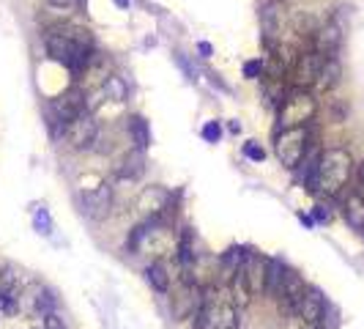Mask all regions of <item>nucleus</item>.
<instances>
[{
    "label": "nucleus",
    "instance_id": "obj_4",
    "mask_svg": "<svg viewBox=\"0 0 364 329\" xmlns=\"http://www.w3.org/2000/svg\"><path fill=\"white\" fill-rule=\"evenodd\" d=\"M310 129L307 127H299V129H288V132H279L274 138V151H276V159L282 162V168L288 170H296L301 165V159L307 157L310 151Z\"/></svg>",
    "mask_w": 364,
    "mask_h": 329
},
{
    "label": "nucleus",
    "instance_id": "obj_10",
    "mask_svg": "<svg viewBox=\"0 0 364 329\" xmlns=\"http://www.w3.org/2000/svg\"><path fill=\"white\" fill-rule=\"evenodd\" d=\"M260 28H263V45H279L282 28H285L282 0H263L260 3Z\"/></svg>",
    "mask_w": 364,
    "mask_h": 329
},
{
    "label": "nucleus",
    "instance_id": "obj_28",
    "mask_svg": "<svg viewBox=\"0 0 364 329\" xmlns=\"http://www.w3.org/2000/svg\"><path fill=\"white\" fill-rule=\"evenodd\" d=\"M203 141L208 143H220V138H222V127H220V121H208L206 127H203Z\"/></svg>",
    "mask_w": 364,
    "mask_h": 329
},
{
    "label": "nucleus",
    "instance_id": "obj_7",
    "mask_svg": "<svg viewBox=\"0 0 364 329\" xmlns=\"http://www.w3.org/2000/svg\"><path fill=\"white\" fill-rule=\"evenodd\" d=\"M63 138L77 151L91 148L93 143H96V138H99V124H96V118L91 115V110L83 113V115H77L74 121H69L66 129H63Z\"/></svg>",
    "mask_w": 364,
    "mask_h": 329
},
{
    "label": "nucleus",
    "instance_id": "obj_13",
    "mask_svg": "<svg viewBox=\"0 0 364 329\" xmlns=\"http://www.w3.org/2000/svg\"><path fill=\"white\" fill-rule=\"evenodd\" d=\"M326 307H329V302L323 299V294H320L318 288H307V294L301 296V302H299L296 313H299V319H301L304 324L320 327V321H323V313H326Z\"/></svg>",
    "mask_w": 364,
    "mask_h": 329
},
{
    "label": "nucleus",
    "instance_id": "obj_33",
    "mask_svg": "<svg viewBox=\"0 0 364 329\" xmlns=\"http://www.w3.org/2000/svg\"><path fill=\"white\" fill-rule=\"evenodd\" d=\"M230 132L238 135V132H241V124H238V121H230Z\"/></svg>",
    "mask_w": 364,
    "mask_h": 329
},
{
    "label": "nucleus",
    "instance_id": "obj_3",
    "mask_svg": "<svg viewBox=\"0 0 364 329\" xmlns=\"http://www.w3.org/2000/svg\"><path fill=\"white\" fill-rule=\"evenodd\" d=\"M315 113H318L315 96L304 88H290L276 107V129L274 132L279 135V132H288V129L307 127L315 118Z\"/></svg>",
    "mask_w": 364,
    "mask_h": 329
},
{
    "label": "nucleus",
    "instance_id": "obj_17",
    "mask_svg": "<svg viewBox=\"0 0 364 329\" xmlns=\"http://www.w3.org/2000/svg\"><path fill=\"white\" fill-rule=\"evenodd\" d=\"M342 217L354 231H364V195L362 192H348L342 200Z\"/></svg>",
    "mask_w": 364,
    "mask_h": 329
},
{
    "label": "nucleus",
    "instance_id": "obj_16",
    "mask_svg": "<svg viewBox=\"0 0 364 329\" xmlns=\"http://www.w3.org/2000/svg\"><path fill=\"white\" fill-rule=\"evenodd\" d=\"M285 272H288V266H285L279 258H266V261H263V291L272 294V296H279Z\"/></svg>",
    "mask_w": 364,
    "mask_h": 329
},
{
    "label": "nucleus",
    "instance_id": "obj_2",
    "mask_svg": "<svg viewBox=\"0 0 364 329\" xmlns=\"http://www.w3.org/2000/svg\"><path fill=\"white\" fill-rule=\"evenodd\" d=\"M351 170H354V159L345 148H326V151H320L318 170H315L313 182L307 184V189L315 195H337L348 184Z\"/></svg>",
    "mask_w": 364,
    "mask_h": 329
},
{
    "label": "nucleus",
    "instance_id": "obj_21",
    "mask_svg": "<svg viewBox=\"0 0 364 329\" xmlns=\"http://www.w3.org/2000/svg\"><path fill=\"white\" fill-rule=\"evenodd\" d=\"M340 77H342V66H340V61H337V58H326L315 86H318L320 91H331V88L340 83Z\"/></svg>",
    "mask_w": 364,
    "mask_h": 329
},
{
    "label": "nucleus",
    "instance_id": "obj_15",
    "mask_svg": "<svg viewBox=\"0 0 364 329\" xmlns=\"http://www.w3.org/2000/svg\"><path fill=\"white\" fill-rule=\"evenodd\" d=\"M252 282L247 278V269L241 266L233 278H230V296H233V305H235V310H244V307H249V302H252Z\"/></svg>",
    "mask_w": 364,
    "mask_h": 329
},
{
    "label": "nucleus",
    "instance_id": "obj_27",
    "mask_svg": "<svg viewBox=\"0 0 364 329\" xmlns=\"http://www.w3.org/2000/svg\"><path fill=\"white\" fill-rule=\"evenodd\" d=\"M263 72H266V69H263V61H260V58H252V61L244 63V77H247V80H258V77H263Z\"/></svg>",
    "mask_w": 364,
    "mask_h": 329
},
{
    "label": "nucleus",
    "instance_id": "obj_31",
    "mask_svg": "<svg viewBox=\"0 0 364 329\" xmlns=\"http://www.w3.org/2000/svg\"><path fill=\"white\" fill-rule=\"evenodd\" d=\"M52 6H58V8H72V6H80L83 0H49Z\"/></svg>",
    "mask_w": 364,
    "mask_h": 329
},
{
    "label": "nucleus",
    "instance_id": "obj_1",
    "mask_svg": "<svg viewBox=\"0 0 364 329\" xmlns=\"http://www.w3.org/2000/svg\"><path fill=\"white\" fill-rule=\"evenodd\" d=\"M47 55L55 63H63L66 69H72L74 74H83V69L88 66L93 55V36L88 28H77V25H60L52 28L44 36Z\"/></svg>",
    "mask_w": 364,
    "mask_h": 329
},
{
    "label": "nucleus",
    "instance_id": "obj_23",
    "mask_svg": "<svg viewBox=\"0 0 364 329\" xmlns=\"http://www.w3.org/2000/svg\"><path fill=\"white\" fill-rule=\"evenodd\" d=\"M214 327L217 329H238V310H235L233 302H230V305H222V307L217 310Z\"/></svg>",
    "mask_w": 364,
    "mask_h": 329
},
{
    "label": "nucleus",
    "instance_id": "obj_5",
    "mask_svg": "<svg viewBox=\"0 0 364 329\" xmlns=\"http://www.w3.org/2000/svg\"><path fill=\"white\" fill-rule=\"evenodd\" d=\"M323 55L315 52V49H310V52H301L296 61H293V66H290V80H293V88H310V86H315L320 77V69H323Z\"/></svg>",
    "mask_w": 364,
    "mask_h": 329
},
{
    "label": "nucleus",
    "instance_id": "obj_35",
    "mask_svg": "<svg viewBox=\"0 0 364 329\" xmlns=\"http://www.w3.org/2000/svg\"><path fill=\"white\" fill-rule=\"evenodd\" d=\"M288 329H304V321H301V319H296V321H293Z\"/></svg>",
    "mask_w": 364,
    "mask_h": 329
},
{
    "label": "nucleus",
    "instance_id": "obj_36",
    "mask_svg": "<svg viewBox=\"0 0 364 329\" xmlns=\"http://www.w3.org/2000/svg\"><path fill=\"white\" fill-rule=\"evenodd\" d=\"M115 6H121V8H129V0H115Z\"/></svg>",
    "mask_w": 364,
    "mask_h": 329
},
{
    "label": "nucleus",
    "instance_id": "obj_24",
    "mask_svg": "<svg viewBox=\"0 0 364 329\" xmlns=\"http://www.w3.org/2000/svg\"><path fill=\"white\" fill-rule=\"evenodd\" d=\"M179 261L183 266H192V261H195V247H192V231L189 228H183L181 241H179Z\"/></svg>",
    "mask_w": 364,
    "mask_h": 329
},
{
    "label": "nucleus",
    "instance_id": "obj_30",
    "mask_svg": "<svg viewBox=\"0 0 364 329\" xmlns=\"http://www.w3.org/2000/svg\"><path fill=\"white\" fill-rule=\"evenodd\" d=\"M329 217H331L329 209H326L323 203H318V206H315V220H318V223H329Z\"/></svg>",
    "mask_w": 364,
    "mask_h": 329
},
{
    "label": "nucleus",
    "instance_id": "obj_12",
    "mask_svg": "<svg viewBox=\"0 0 364 329\" xmlns=\"http://www.w3.org/2000/svg\"><path fill=\"white\" fill-rule=\"evenodd\" d=\"M110 209H113V187L110 184H99L83 195V211L91 220H104L110 214Z\"/></svg>",
    "mask_w": 364,
    "mask_h": 329
},
{
    "label": "nucleus",
    "instance_id": "obj_25",
    "mask_svg": "<svg viewBox=\"0 0 364 329\" xmlns=\"http://www.w3.org/2000/svg\"><path fill=\"white\" fill-rule=\"evenodd\" d=\"M244 157L252 159V162H263L266 159V148L258 141H247L244 143Z\"/></svg>",
    "mask_w": 364,
    "mask_h": 329
},
{
    "label": "nucleus",
    "instance_id": "obj_8",
    "mask_svg": "<svg viewBox=\"0 0 364 329\" xmlns=\"http://www.w3.org/2000/svg\"><path fill=\"white\" fill-rule=\"evenodd\" d=\"M137 209L151 217V223H156L173 209V192L165 187H145L137 198Z\"/></svg>",
    "mask_w": 364,
    "mask_h": 329
},
{
    "label": "nucleus",
    "instance_id": "obj_32",
    "mask_svg": "<svg viewBox=\"0 0 364 329\" xmlns=\"http://www.w3.org/2000/svg\"><path fill=\"white\" fill-rule=\"evenodd\" d=\"M197 49H200V55H203V58H208V55L214 52V47H211L208 42H200V45H197Z\"/></svg>",
    "mask_w": 364,
    "mask_h": 329
},
{
    "label": "nucleus",
    "instance_id": "obj_20",
    "mask_svg": "<svg viewBox=\"0 0 364 329\" xmlns=\"http://www.w3.org/2000/svg\"><path fill=\"white\" fill-rule=\"evenodd\" d=\"M145 280L156 294H167L170 291V275H167V264L165 261H154L145 269Z\"/></svg>",
    "mask_w": 364,
    "mask_h": 329
},
{
    "label": "nucleus",
    "instance_id": "obj_29",
    "mask_svg": "<svg viewBox=\"0 0 364 329\" xmlns=\"http://www.w3.org/2000/svg\"><path fill=\"white\" fill-rule=\"evenodd\" d=\"M44 329H69L66 324H63V319L58 316V313H47L44 316V324H42Z\"/></svg>",
    "mask_w": 364,
    "mask_h": 329
},
{
    "label": "nucleus",
    "instance_id": "obj_6",
    "mask_svg": "<svg viewBox=\"0 0 364 329\" xmlns=\"http://www.w3.org/2000/svg\"><path fill=\"white\" fill-rule=\"evenodd\" d=\"M206 307V294L197 282L186 280L183 288L173 296V319L183 321V319H195L200 310Z\"/></svg>",
    "mask_w": 364,
    "mask_h": 329
},
{
    "label": "nucleus",
    "instance_id": "obj_22",
    "mask_svg": "<svg viewBox=\"0 0 364 329\" xmlns=\"http://www.w3.org/2000/svg\"><path fill=\"white\" fill-rule=\"evenodd\" d=\"M101 91L107 94V99H113V102H126V96H129V86L124 83V77L110 74L107 83L101 86Z\"/></svg>",
    "mask_w": 364,
    "mask_h": 329
},
{
    "label": "nucleus",
    "instance_id": "obj_11",
    "mask_svg": "<svg viewBox=\"0 0 364 329\" xmlns=\"http://www.w3.org/2000/svg\"><path fill=\"white\" fill-rule=\"evenodd\" d=\"M313 45H315V52H320L323 58H337V49L342 45V25L334 17L326 19L313 33Z\"/></svg>",
    "mask_w": 364,
    "mask_h": 329
},
{
    "label": "nucleus",
    "instance_id": "obj_19",
    "mask_svg": "<svg viewBox=\"0 0 364 329\" xmlns=\"http://www.w3.org/2000/svg\"><path fill=\"white\" fill-rule=\"evenodd\" d=\"M126 129H129V135H132L135 148L145 151V148L151 145V127H148V121H145L142 115H129V118H126Z\"/></svg>",
    "mask_w": 364,
    "mask_h": 329
},
{
    "label": "nucleus",
    "instance_id": "obj_9",
    "mask_svg": "<svg viewBox=\"0 0 364 329\" xmlns=\"http://www.w3.org/2000/svg\"><path fill=\"white\" fill-rule=\"evenodd\" d=\"M55 305H58V299L52 296V291L47 285H42V282H31L19 294V307L28 310V313H33V316H42V319H44L47 313H55Z\"/></svg>",
    "mask_w": 364,
    "mask_h": 329
},
{
    "label": "nucleus",
    "instance_id": "obj_18",
    "mask_svg": "<svg viewBox=\"0 0 364 329\" xmlns=\"http://www.w3.org/2000/svg\"><path fill=\"white\" fill-rule=\"evenodd\" d=\"M142 170H145V151H140V148H132L121 159V165H118V176L121 179H140Z\"/></svg>",
    "mask_w": 364,
    "mask_h": 329
},
{
    "label": "nucleus",
    "instance_id": "obj_26",
    "mask_svg": "<svg viewBox=\"0 0 364 329\" xmlns=\"http://www.w3.org/2000/svg\"><path fill=\"white\" fill-rule=\"evenodd\" d=\"M33 225H36V231H39V234H44V236L52 234V220H49L47 209H39V211L33 214Z\"/></svg>",
    "mask_w": 364,
    "mask_h": 329
},
{
    "label": "nucleus",
    "instance_id": "obj_34",
    "mask_svg": "<svg viewBox=\"0 0 364 329\" xmlns=\"http://www.w3.org/2000/svg\"><path fill=\"white\" fill-rule=\"evenodd\" d=\"M356 176H359V187L364 189V162L359 165V173H356Z\"/></svg>",
    "mask_w": 364,
    "mask_h": 329
},
{
    "label": "nucleus",
    "instance_id": "obj_14",
    "mask_svg": "<svg viewBox=\"0 0 364 329\" xmlns=\"http://www.w3.org/2000/svg\"><path fill=\"white\" fill-rule=\"evenodd\" d=\"M304 294H307V285H304V280H301L293 269H288V272H285V280H282V288H279V299H282L290 310H296Z\"/></svg>",
    "mask_w": 364,
    "mask_h": 329
}]
</instances>
